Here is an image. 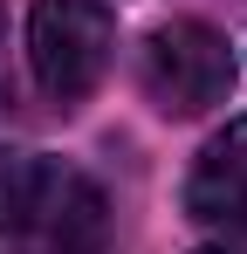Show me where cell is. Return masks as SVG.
I'll return each instance as SVG.
<instances>
[{"label":"cell","mask_w":247,"mask_h":254,"mask_svg":"<svg viewBox=\"0 0 247 254\" xmlns=\"http://www.w3.org/2000/svg\"><path fill=\"white\" fill-rule=\"evenodd\" d=\"M0 110H14V55H7V14H0Z\"/></svg>","instance_id":"obj_5"},{"label":"cell","mask_w":247,"mask_h":254,"mask_svg":"<svg viewBox=\"0 0 247 254\" xmlns=\"http://www.w3.org/2000/svg\"><path fill=\"white\" fill-rule=\"evenodd\" d=\"M137 83L158 117H206L234 89V48L213 21H192V14L158 21L137 48Z\"/></svg>","instance_id":"obj_2"},{"label":"cell","mask_w":247,"mask_h":254,"mask_svg":"<svg viewBox=\"0 0 247 254\" xmlns=\"http://www.w3.org/2000/svg\"><path fill=\"white\" fill-rule=\"evenodd\" d=\"M199 254H227V248H199Z\"/></svg>","instance_id":"obj_6"},{"label":"cell","mask_w":247,"mask_h":254,"mask_svg":"<svg viewBox=\"0 0 247 254\" xmlns=\"http://www.w3.org/2000/svg\"><path fill=\"white\" fill-rule=\"evenodd\" d=\"M110 48H117V14L103 0H35L28 7V62H35V83L62 110H76L110 76Z\"/></svg>","instance_id":"obj_3"},{"label":"cell","mask_w":247,"mask_h":254,"mask_svg":"<svg viewBox=\"0 0 247 254\" xmlns=\"http://www.w3.org/2000/svg\"><path fill=\"white\" fill-rule=\"evenodd\" d=\"M185 213L227 234V241H247V117L227 124L220 137H206V151L185 172Z\"/></svg>","instance_id":"obj_4"},{"label":"cell","mask_w":247,"mask_h":254,"mask_svg":"<svg viewBox=\"0 0 247 254\" xmlns=\"http://www.w3.org/2000/svg\"><path fill=\"white\" fill-rule=\"evenodd\" d=\"M110 206L96 179L41 151H0V254H103Z\"/></svg>","instance_id":"obj_1"}]
</instances>
